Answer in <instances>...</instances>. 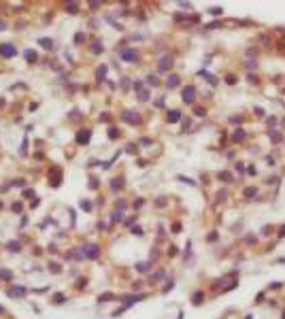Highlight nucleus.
Returning <instances> with one entry per match:
<instances>
[{
	"mask_svg": "<svg viewBox=\"0 0 285 319\" xmlns=\"http://www.w3.org/2000/svg\"><path fill=\"white\" fill-rule=\"evenodd\" d=\"M121 60H126V62H138V51H136V49H124L121 51Z\"/></svg>",
	"mask_w": 285,
	"mask_h": 319,
	"instance_id": "1",
	"label": "nucleus"
},
{
	"mask_svg": "<svg viewBox=\"0 0 285 319\" xmlns=\"http://www.w3.org/2000/svg\"><path fill=\"white\" fill-rule=\"evenodd\" d=\"M194 96H196V89H194V85H187V87L183 89V102L191 104V102H194Z\"/></svg>",
	"mask_w": 285,
	"mask_h": 319,
	"instance_id": "2",
	"label": "nucleus"
},
{
	"mask_svg": "<svg viewBox=\"0 0 285 319\" xmlns=\"http://www.w3.org/2000/svg\"><path fill=\"white\" fill-rule=\"evenodd\" d=\"M0 56L13 58V56H17V49H15L13 45H0Z\"/></svg>",
	"mask_w": 285,
	"mask_h": 319,
	"instance_id": "3",
	"label": "nucleus"
},
{
	"mask_svg": "<svg viewBox=\"0 0 285 319\" xmlns=\"http://www.w3.org/2000/svg\"><path fill=\"white\" fill-rule=\"evenodd\" d=\"M24 294H26V287H21V285H15V287H11L7 291L9 298H19V296H24Z\"/></svg>",
	"mask_w": 285,
	"mask_h": 319,
	"instance_id": "4",
	"label": "nucleus"
},
{
	"mask_svg": "<svg viewBox=\"0 0 285 319\" xmlns=\"http://www.w3.org/2000/svg\"><path fill=\"white\" fill-rule=\"evenodd\" d=\"M83 251H85V257H98V253H100L98 245H87Z\"/></svg>",
	"mask_w": 285,
	"mask_h": 319,
	"instance_id": "5",
	"label": "nucleus"
},
{
	"mask_svg": "<svg viewBox=\"0 0 285 319\" xmlns=\"http://www.w3.org/2000/svg\"><path fill=\"white\" fill-rule=\"evenodd\" d=\"M172 66V56H164L160 60V70H170Z\"/></svg>",
	"mask_w": 285,
	"mask_h": 319,
	"instance_id": "6",
	"label": "nucleus"
},
{
	"mask_svg": "<svg viewBox=\"0 0 285 319\" xmlns=\"http://www.w3.org/2000/svg\"><path fill=\"white\" fill-rule=\"evenodd\" d=\"M77 143H79V145H87V143H90V132L81 130V132L77 134Z\"/></svg>",
	"mask_w": 285,
	"mask_h": 319,
	"instance_id": "7",
	"label": "nucleus"
},
{
	"mask_svg": "<svg viewBox=\"0 0 285 319\" xmlns=\"http://www.w3.org/2000/svg\"><path fill=\"white\" fill-rule=\"evenodd\" d=\"M136 117H138V115H136V113H132V111H126V113H124V119H128L130 123H138V119H136Z\"/></svg>",
	"mask_w": 285,
	"mask_h": 319,
	"instance_id": "8",
	"label": "nucleus"
},
{
	"mask_svg": "<svg viewBox=\"0 0 285 319\" xmlns=\"http://www.w3.org/2000/svg\"><path fill=\"white\" fill-rule=\"evenodd\" d=\"M24 56H26V60H28L30 64H34V62H36V51H32V49H26V51H24Z\"/></svg>",
	"mask_w": 285,
	"mask_h": 319,
	"instance_id": "9",
	"label": "nucleus"
},
{
	"mask_svg": "<svg viewBox=\"0 0 285 319\" xmlns=\"http://www.w3.org/2000/svg\"><path fill=\"white\" fill-rule=\"evenodd\" d=\"M179 119H181V111H168V121L170 123L179 121Z\"/></svg>",
	"mask_w": 285,
	"mask_h": 319,
	"instance_id": "10",
	"label": "nucleus"
},
{
	"mask_svg": "<svg viewBox=\"0 0 285 319\" xmlns=\"http://www.w3.org/2000/svg\"><path fill=\"white\" fill-rule=\"evenodd\" d=\"M166 85H168V87H177V85H179V77L170 75V77H168V83H166Z\"/></svg>",
	"mask_w": 285,
	"mask_h": 319,
	"instance_id": "11",
	"label": "nucleus"
},
{
	"mask_svg": "<svg viewBox=\"0 0 285 319\" xmlns=\"http://www.w3.org/2000/svg\"><path fill=\"white\" fill-rule=\"evenodd\" d=\"M138 100H142V102H145V100H149V91H147L145 87L138 89Z\"/></svg>",
	"mask_w": 285,
	"mask_h": 319,
	"instance_id": "12",
	"label": "nucleus"
},
{
	"mask_svg": "<svg viewBox=\"0 0 285 319\" xmlns=\"http://www.w3.org/2000/svg\"><path fill=\"white\" fill-rule=\"evenodd\" d=\"M38 43H41L43 47H47V49H51L53 47V43H51V39H38Z\"/></svg>",
	"mask_w": 285,
	"mask_h": 319,
	"instance_id": "13",
	"label": "nucleus"
},
{
	"mask_svg": "<svg viewBox=\"0 0 285 319\" xmlns=\"http://www.w3.org/2000/svg\"><path fill=\"white\" fill-rule=\"evenodd\" d=\"M147 268H149V262H142V264H136V270H138V272H147Z\"/></svg>",
	"mask_w": 285,
	"mask_h": 319,
	"instance_id": "14",
	"label": "nucleus"
},
{
	"mask_svg": "<svg viewBox=\"0 0 285 319\" xmlns=\"http://www.w3.org/2000/svg\"><path fill=\"white\" fill-rule=\"evenodd\" d=\"M105 75H107V66H100V68H98V75H96L98 81H102V79H105Z\"/></svg>",
	"mask_w": 285,
	"mask_h": 319,
	"instance_id": "15",
	"label": "nucleus"
},
{
	"mask_svg": "<svg viewBox=\"0 0 285 319\" xmlns=\"http://www.w3.org/2000/svg\"><path fill=\"white\" fill-rule=\"evenodd\" d=\"M191 302H196V304H200L202 302V291H196L194 296H191Z\"/></svg>",
	"mask_w": 285,
	"mask_h": 319,
	"instance_id": "16",
	"label": "nucleus"
},
{
	"mask_svg": "<svg viewBox=\"0 0 285 319\" xmlns=\"http://www.w3.org/2000/svg\"><path fill=\"white\" fill-rule=\"evenodd\" d=\"M7 247H9V249H11V251H15V253H17V251L21 249V247H19V242H9V245H7Z\"/></svg>",
	"mask_w": 285,
	"mask_h": 319,
	"instance_id": "17",
	"label": "nucleus"
},
{
	"mask_svg": "<svg viewBox=\"0 0 285 319\" xmlns=\"http://www.w3.org/2000/svg\"><path fill=\"white\" fill-rule=\"evenodd\" d=\"M11 277H13V274H11L9 270H0V279H7V281H9Z\"/></svg>",
	"mask_w": 285,
	"mask_h": 319,
	"instance_id": "18",
	"label": "nucleus"
},
{
	"mask_svg": "<svg viewBox=\"0 0 285 319\" xmlns=\"http://www.w3.org/2000/svg\"><path fill=\"white\" fill-rule=\"evenodd\" d=\"M113 190H115V192L121 190V179H115V181H113Z\"/></svg>",
	"mask_w": 285,
	"mask_h": 319,
	"instance_id": "19",
	"label": "nucleus"
},
{
	"mask_svg": "<svg viewBox=\"0 0 285 319\" xmlns=\"http://www.w3.org/2000/svg\"><path fill=\"white\" fill-rule=\"evenodd\" d=\"M245 138V132L243 130H236V134H234V140H243Z\"/></svg>",
	"mask_w": 285,
	"mask_h": 319,
	"instance_id": "20",
	"label": "nucleus"
},
{
	"mask_svg": "<svg viewBox=\"0 0 285 319\" xmlns=\"http://www.w3.org/2000/svg\"><path fill=\"white\" fill-rule=\"evenodd\" d=\"M94 53H102V45H100V43H94Z\"/></svg>",
	"mask_w": 285,
	"mask_h": 319,
	"instance_id": "21",
	"label": "nucleus"
},
{
	"mask_svg": "<svg viewBox=\"0 0 285 319\" xmlns=\"http://www.w3.org/2000/svg\"><path fill=\"white\" fill-rule=\"evenodd\" d=\"M149 85H160V81H157V77H153V75H151V77H149Z\"/></svg>",
	"mask_w": 285,
	"mask_h": 319,
	"instance_id": "22",
	"label": "nucleus"
},
{
	"mask_svg": "<svg viewBox=\"0 0 285 319\" xmlns=\"http://www.w3.org/2000/svg\"><path fill=\"white\" fill-rule=\"evenodd\" d=\"M109 136H111V138H117V136H119V132H117V130H115V128H113V130H111V132H109Z\"/></svg>",
	"mask_w": 285,
	"mask_h": 319,
	"instance_id": "23",
	"label": "nucleus"
},
{
	"mask_svg": "<svg viewBox=\"0 0 285 319\" xmlns=\"http://www.w3.org/2000/svg\"><path fill=\"white\" fill-rule=\"evenodd\" d=\"M13 211H15V213H19V211H21V202H15V204H13Z\"/></svg>",
	"mask_w": 285,
	"mask_h": 319,
	"instance_id": "24",
	"label": "nucleus"
},
{
	"mask_svg": "<svg viewBox=\"0 0 285 319\" xmlns=\"http://www.w3.org/2000/svg\"><path fill=\"white\" fill-rule=\"evenodd\" d=\"M53 300H56V302H64V296H62V294H56V296H53Z\"/></svg>",
	"mask_w": 285,
	"mask_h": 319,
	"instance_id": "25",
	"label": "nucleus"
},
{
	"mask_svg": "<svg viewBox=\"0 0 285 319\" xmlns=\"http://www.w3.org/2000/svg\"><path fill=\"white\" fill-rule=\"evenodd\" d=\"M81 207H83V211H92V204H90V202H83Z\"/></svg>",
	"mask_w": 285,
	"mask_h": 319,
	"instance_id": "26",
	"label": "nucleus"
},
{
	"mask_svg": "<svg viewBox=\"0 0 285 319\" xmlns=\"http://www.w3.org/2000/svg\"><path fill=\"white\" fill-rule=\"evenodd\" d=\"M219 177H221L223 181H230V175H228V172H221V175H219Z\"/></svg>",
	"mask_w": 285,
	"mask_h": 319,
	"instance_id": "27",
	"label": "nucleus"
},
{
	"mask_svg": "<svg viewBox=\"0 0 285 319\" xmlns=\"http://www.w3.org/2000/svg\"><path fill=\"white\" fill-rule=\"evenodd\" d=\"M66 9L70 11V13H73V11H75V13H77V4H68V7H66Z\"/></svg>",
	"mask_w": 285,
	"mask_h": 319,
	"instance_id": "28",
	"label": "nucleus"
},
{
	"mask_svg": "<svg viewBox=\"0 0 285 319\" xmlns=\"http://www.w3.org/2000/svg\"><path fill=\"white\" fill-rule=\"evenodd\" d=\"M283 319H285V311H283Z\"/></svg>",
	"mask_w": 285,
	"mask_h": 319,
	"instance_id": "29",
	"label": "nucleus"
},
{
	"mask_svg": "<svg viewBox=\"0 0 285 319\" xmlns=\"http://www.w3.org/2000/svg\"><path fill=\"white\" fill-rule=\"evenodd\" d=\"M0 313H2V306H0Z\"/></svg>",
	"mask_w": 285,
	"mask_h": 319,
	"instance_id": "30",
	"label": "nucleus"
},
{
	"mask_svg": "<svg viewBox=\"0 0 285 319\" xmlns=\"http://www.w3.org/2000/svg\"><path fill=\"white\" fill-rule=\"evenodd\" d=\"M283 126H285V119H283Z\"/></svg>",
	"mask_w": 285,
	"mask_h": 319,
	"instance_id": "31",
	"label": "nucleus"
},
{
	"mask_svg": "<svg viewBox=\"0 0 285 319\" xmlns=\"http://www.w3.org/2000/svg\"><path fill=\"white\" fill-rule=\"evenodd\" d=\"M0 209H2V204H0Z\"/></svg>",
	"mask_w": 285,
	"mask_h": 319,
	"instance_id": "32",
	"label": "nucleus"
}]
</instances>
